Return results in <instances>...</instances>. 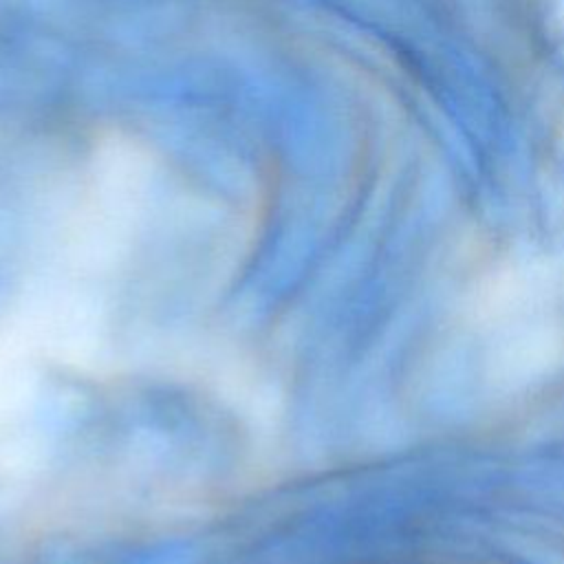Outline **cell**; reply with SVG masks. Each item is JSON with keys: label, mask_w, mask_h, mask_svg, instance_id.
I'll return each mask as SVG.
<instances>
[{"label": "cell", "mask_w": 564, "mask_h": 564, "mask_svg": "<svg viewBox=\"0 0 564 564\" xmlns=\"http://www.w3.org/2000/svg\"><path fill=\"white\" fill-rule=\"evenodd\" d=\"M194 553L187 546H165L150 555H141L134 564H192Z\"/></svg>", "instance_id": "1"}]
</instances>
